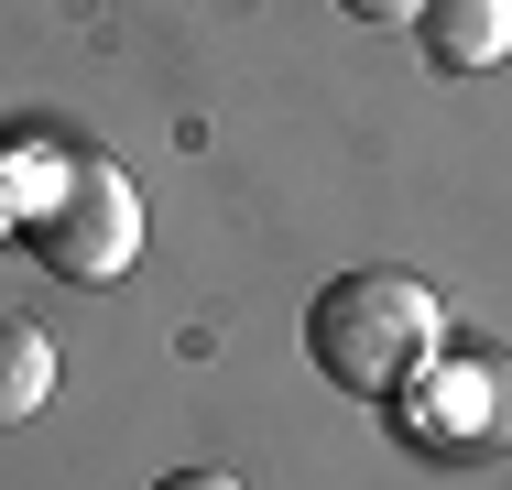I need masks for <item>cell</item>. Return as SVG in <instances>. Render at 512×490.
<instances>
[{"label": "cell", "instance_id": "6da1fadb", "mask_svg": "<svg viewBox=\"0 0 512 490\" xmlns=\"http://www.w3.org/2000/svg\"><path fill=\"white\" fill-rule=\"evenodd\" d=\"M436 349H447V305L414 284V273H382V262H371V273H338V284L306 305V360L338 392L393 403Z\"/></svg>", "mask_w": 512, "mask_h": 490}, {"label": "cell", "instance_id": "7a4b0ae2", "mask_svg": "<svg viewBox=\"0 0 512 490\" xmlns=\"http://www.w3.org/2000/svg\"><path fill=\"white\" fill-rule=\"evenodd\" d=\"M22 240L55 284H120L142 262V196L109 153H77V164H55V186L22 196Z\"/></svg>", "mask_w": 512, "mask_h": 490}, {"label": "cell", "instance_id": "3957f363", "mask_svg": "<svg viewBox=\"0 0 512 490\" xmlns=\"http://www.w3.org/2000/svg\"><path fill=\"white\" fill-rule=\"evenodd\" d=\"M393 425H404V447H436V458H491V447H512V360L447 338L393 392Z\"/></svg>", "mask_w": 512, "mask_h": 490}, {"label": "cell", "instance_id": "277c9868", "mask_svg": "<svg viewBox=\"0 0 512 490\" xmlns=\"http://www.w3.org/2000/svg\"><path fill=\"white\" fill-rule=\"evenodd\" d=\"M414 33H425V66L436 77H491L512 55V0H425Z\"/></svg>", "mask_w": 512, "mask_h": 490}, {"label": "cell", "instance_id": "5b68a950", "mask_svg": "<svg viewBox=\"0 0 512 490\" xmlns=\"http://www.w3.org/2000/svg\"><path fill=\"white\" fill-rule=\"evenodd\" d=\"M44 392H55V338L44 327H0V425L44 414Z\"/></svg>", "mask_w": 512, "mask_h": 490}, {"label": "cell", "instance_id": "8992f818", "mask_svg": "<svg viewBox=\"0 0 512 490\" xmlns=\"http://www.w3.org/2000/svg\"><path fill=\"white\" fill-rule=\"evenodd\" d=\"M153 490H251V480H229V469H164Z\"/></svg>", "mask_w": 512, "mask_h": 490}, {"label": "cell", "instance_id": "52a82bcc", "mask_svg": "<svg viewBox=\"0 0 512 490\" xmlns=\"http://www.w3.org/2000/svg\"><path fill=\"white\" fill-rule=\"evenodd\" d=\"M425 0H349V22H414Z\"/></svg>", "mask_w": 512, "mask_h": 490}, {"label": "cell", "instance_id": "ba28073f", "mask_svg": "<svg viewBox=\"0 0 512 490\" xmlns=\"http://www.w3.org/2000/svg\"><path fill=\"white\" fill-rule=\"evenodd\" d=\"M11 218H22V207H11V186H0V240H11Z\"/></svg>", "mask_w": 512, "mask_h": 490}]
</instances>
